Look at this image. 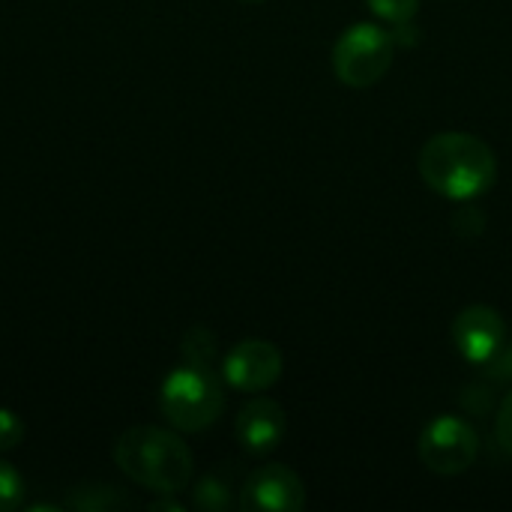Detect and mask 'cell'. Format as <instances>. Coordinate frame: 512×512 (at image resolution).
<instances>
[{"label":"cell","instance_id":"cell-1","mask_svg":"<svg viewBox=\"0 0 512 512\" xmlns=\"http://www.w3.org/2000/svg\"><path fill=\"white\" fill-rule=\"evenodd\" d=\"M420 177L432 192L450 201H474L495 186V150L471 132L432 135L417 159Z\"/></svg>","mask_w":512,"mask_h":512},{"label":"cell","instance_id":"cell-2","mask_svg":"<svg viewBox=\"0 0 512 512\" xmlns=\"http://www.w3.org/2000/svg\"><path fill=\"white\" fill-rule=\"evenodd\" d=\"M117 468L156 495H177L192 480V453L180 435L159 426L126 429L114 444Z\"/></svg>","mask_w":512,"mask_h":512},{"label":"cell","instance_id":"cell-3","mask_svg":"<svg viewBox=\"0 0 512 512\" xmlns=\"http://www.w3.org/2000/svg\"><path fill=\"white\" fill-rule=\"evenodd\" d=\"M159 411L177 432H204L225 411V387L213 366L183 363L168 372L159 390Z\"/></svg>","mask_w":512,"mask_h":512},{"label":"cell","instance_id":"cell-4","mask_svg":"<svg viewBox=\"0 0 512 512\" xmlns=\"http://www.w3.org/2000/svg\"><path fill=\"white\" fill-rule=\"evenodd\" d=\"M393 54L396 39L384 27L360 21L336 39L333 72L348 87H372L390 72Z\"/></svg>","mask_w":512,"mask_h":512},{"label":"cell","instance_id":"cell-5","mask_svg":"<svg viewBox=\"0 0 512 512\" xmlns=\"http://www.w3.org/2000/svg\"><path fill=\"white\" fill-rule=\"evenodd\" d=\"M417 453H420V462L432 474L456 477V474H465L477 462L480 438L468 420H462L456 414H444V417H435L423 429Z\"/></svg>","mask_w":512,"mask_h":512},{"label":"cell","instance_id":"cell-6","mask_svg":"<svg viewBox=\"0 0 512 512\" xmlns=\"http://www.w3.org/2000/svg\"><path fill=\"white\" fill-rule=\"evenodd\" d=\"M222 378L240 393H264L282 378V354L267 339H243L225 354Z\"/></svg>","mask_w":512,"mask_h":512},{"label":"cell","instance_id":"cell-7","mask_svg":"<svg viewBox=\"0 0 512 512\" xmlns=\"http://www.w3.org/2000/svg\"><path fill=\"white\" fill-rule=\"evenodd\" d=\"M237 504L246 512H300L306 507V489L288 465H264L246 477Z\"/></svg>","mask_w":512,"mask_h":512},{"label":"cell","instance_id":"cell-8","mask_svg":"<svg viewBox=\"0 0 512 512\" xmlns=\"http://www.w3.org/2000/svg\"><path fill=\"white\" fill-rule=\"evenodd\" d=\"M453 342H456V351L468 363H474V366L492 363L504 351L507 321L492 306H483V303L468 306L453 321Z\"/></svg>","mask_w":512,"mask_h":512},{"label":"cell","instance_id":"cell-9","mask_svg":"<svg viewBox=\"0 0 512 512\" xmlns=\"http://www.w3.org/2000/svg\"><path fill=\"white\" fill-rule=\"evenodd\" d=\"M234 435L240 441V447L252 456H267L273 453L285 435H288V417L282 411L279 402L273 399H252L240 408L237 423H234Z\"/></svg>","mask_w":512,"mask_h":512},{"label":"cell","instance_id":"cell-10","mask_svg":"<svg viewBox=\"0 0 512 512\" xmlns=\"http://www.w3.org/2000/svg\"><path fill=\"white\" fill-rule=\"evenodd\" d=\"M69 507L75 510H117V507H129V501L114 489V486H102V483H84L69 495Z\"/></svg>","mask_w":512,"mask_h":512},{"label":"cell","instance_id":"cell-11","mask_svg":"<svg viewBox=\"0 0 512 512\" xmlns=\"http://www.w3.org/2000/svg\"><path fill=\"white\" fill-rule=\"evenodd\" d=\"M192 501H195L198 510H228V507H231V489H228V483H225L219 474H207V477L195 486Z\"/></svg>","mask_w":512,"mask_h":512},{"label":"cell","instance_id":"cell-12","mask_svg":"<svg viewBox=\"0 0 512 512\" xmlns=\"http://www.w3.org/2000/svg\"><path fill=\"white\" fill-rule=\"evenodd\" d=\"M183 357L189 363L213 366V357H216V339H213V333H207L204 327L189 330V336L183 339Z\"/></svg>","mask_w":512,"mask_h":512},{"label":"cell","instance_id":"cell-13","mask_svg":"<svg viewBox=\"0 0 512 512\" xmlns=\"http://www.w3.org/2000/svg\"><path fill=\"white\" fill-rule=\"evenodd\" d=\"M24 501V480L21 474L0 459V512H12Z\"/></svg>","mask_w":512,"mask_h":512},{"label":"cell","instance_id":"cell-14","mask_svg":"<svg viewBox=\"0 0 512 512\" xmlns=\"http://www.w3.org/2000/svg\"><path fill=\"white\" fill-rule=\"evenodd\" d=\"M366 3L378 18L390 24H408L420 9V0H366Z\"/></svg>","mask_w":512,"mask_h":512},{"label":"cell","instance_id":"cell-15","mask_svg":"<svg viewBox=\"0 0 512 512\" xmlns=\"http://www.w3.org/2000/svg\"><path fill=\"white\" fill-rule=\"evenodd\" d=\"M21 441H24V423L18 420V414H15V411L0 408V453L15 450Z\"/></svg>","mask_w":512,"mask_h":512},{"label":"cell","instance_id":"cell-16","mask_svg":"<svg viewBox=\"0 0 512 512\" xmlns=\"http://www.w3.org/2000/svg\"><path fill=\"white\" fill-rule=\"evenodd\" d=\"M495 438L498 444L504 447V453L512 456V390L504 396L501 408H498V417H495Z\"/></svg>","mask_w":512,"mask_h":512},{"label":"cell","instance_id":"cell-17","mask_svg":"<svg viewBox=\"0 0 512 512\" xmlns=\"http://www.w3.org/2000/svg\"><path fill=\"white\" fill-rule=\"evenodd\" d=\"M150 510H183L180 504H174V501H156V504H150Z\"/></svg>","mask_w":512,"mask_h":512},{"label":"cell","instance_id":"cell-18","mask_svg":"<svg viewBox=\"0 0 512 512\" xmlns=\"http://www.w3.org/2000/svg\"><path fill=\"white\" fill-rule=\"evenodd\" d=\"M243 3H261V0H243Z\"/></svg>","mask_w":512,"mask_h":512}]
</instances>
